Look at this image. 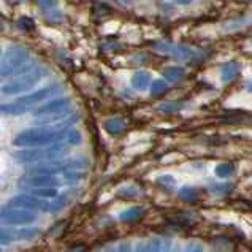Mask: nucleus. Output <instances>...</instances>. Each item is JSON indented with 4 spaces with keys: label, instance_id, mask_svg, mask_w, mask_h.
Wrapping results in <instances>:
<instances>
[{
    "label": "nucleus",
    "instance_id": "8",
    "mask_svg": "<svg viewBox=\"0 0 252 252\" xmlns=\"http://www.w3.org/2000/svg\"><path fill=\"white\" fill-rule=\"evenodd\" d=\"M154 48L157 51L165 53V54H170L173 57H178L181 61H190L193 57H197L198 53L195 49H192L189 46H184V45H175V43H168V41H159L156 43Z\"/></svg>",
    "mask_w": 252,
    "mask_h": 252
},
{
    "label": "nucleus",
    "instance_id": "24",
    "mask_svg": "<svg viewBox=\"0 0 252 252\" xmlns=\"http://www.w3.org/2000/svg\"><path fill=\"white\" fill-rule=\"evenodd\" d=\"M18 27L21 29V31H32V29H35V23L27 16H21L18 19Z\"/></svg>",
    "mask_w": 252,
    "mask_h": 252
},
{
    "label": "nucleus",
    "instance_id": "30",
    "mask_svg": "<svg viewBox=\"0 0 252 252\" xmlns=\"http://www.w3.org/2000/svg\"><path fill=\"white\" fill-rule=\"evenodd\" d=\"M106 252H116V249H108Z\"/></svg>",
    "mask_w": 252,
    "mask_h": 252
},
{
    "label": "nucleus",
    "instance_id": "15",
    "mask_svg": "<svg viewBox=\"0 0 252 252\" xmlns=\"http://www.w3.org/2000/svg\"><path fill=\"white\" fill-rule=\"evenodd\" d=\"M184 75H186V71L181 67H167L163 70V78L167 81H173V83L183 80Z\"/></svg>",
    "mask_w": 252,
    "mask_h": 252
},
{
    "label": "nucleus",
    "instance_id": "19",
    "mask_svg": "<svg viewBox=\"0 0 252 252\" xmlns=\"http://www.w3.org/2000/svg\"><path fill=\"white\" fill-rule=\"evenodd\" d=\"M40 230L33 228V227H27V228H21L16 232V240L26 241V240H33L35 236H38Z\"/></svg>",
    "mask_w": 252,
    "mask_h": 252
},
{
    "label": "nucleus",
    "instance_id": "1",
    "mask_svg": "<svg viewBox=\"0 0 252 252\" xmlns=\"http://www.w3.org/2000/svg\"><path fill=\"white\" fill-rule=\"evenodd\" d=\"M63 138V132L61 128L53 127H35L27 128L21 133L16 135V138L13 140L14 146L18 148H41L49 146L53 143L59 141Z\"/></svg>",
    "mask_w": 252,
    "mask_h": 252
},
{
    "label": "nucleus",
    "instance_id": "5",
    "mask_svg": "<svg viewBox=\"0 0 252 252\" xmlns=\"http://www.w3.org/2000/svg\"><path fill=\"white\" fill-rule=\"evenodd\" d=\"M70 106H71V100L67 97H61L37 108V110L33 111V116L41 119V122L57 121V119H62L70 111Z\"/></svg>",
    "mask_w": 252,
    "mask_h": 252
},
{
    "label": "nucleus",
    "instance_id": "23",
    "mask_svg": "<svg viewBox=\"0 0 252 252\" xmlns=\"http://www.w3.org/2000/svg\"><path fill=\"white\" fill-rule=\"evenodd\" d=\"M179 198L186 200V201L195 200L197 198V190L193 189V187H183V189L179 190Z\"/></svg>",
    "mask_w": 252,
    "mask_h": 252
},
{
    "label": "nucleus",
    "instance_id": "26",
    "mask_svg": "<svg viewBox=\"0 0 252 252\" xmlns=\"http://www.w3.org/2000/svg\"><path fill=\"white\" fill-rule=\"evenodd\" d=\"M119 195H121V197H124V198L135 197V195H138V190H136L135 187H126V189H121Z\"/></svg>",
    "mask_w": 252,
    "mask_h": 252
},
{
    "label": "nucleus",
    "instance_id": "11",
    "mask_svg": "<svg viewBox=\"0 0 252 252\" xmlns=\"http://www.w3.org/2000/svg\"><path fill=\"white\" fill-rule=\"evenodd\" d=\"M241 71V65L236 61H230L227 63H224L220 68V76H222V81L224 83H232L238 78Z\"/></svg>",
    "mask_w": 252,
    "mask_h": 252
},
{
    "label": "nucleus",
    "instance_id": "28",
    "mask_svg": "<svg viewBox=\"0 0 252 252\" xmlns=\"http://www.w3.org/2000/svg\"><path fill=\"white\" fill-rule=\"evenodd\" d=\"M116 252H133V251H132L130 243H122V244H119V248L116 249Z\"/></svg>",
    "mask_w": 252,
    "mask_h": 252
},
{
    "label": "nucleus",
    "instance_id": "13",
    "mask_svg": "<svg viewBox=\"0 0 252 252\" xmlns=\"http://www.w3.org/2000/svg\"><path fill=\"white\" fill-rule=\"evenodd\" d=\"M103 127H105L106 132L116 135V133H121L122 130H126L127 124H126V121L122 119V118H110V119L105 121Z\"/></svg>",
    "mask_w": 252,
    "mask_h": 252
},
{
    "label": "nucleus",
    "instance_id": "29",
    "mask_svg": "<svg viewBox=\"0 0 252 252\" xmlns=\"http://www.w3.org/2000/svg\"><path fill=\"white\" fill-rule=\"evenodd\" d=\"M186 252H203V251H201V246H198V244H190V246L186 249Z\"/></svg>",
    "mask_w": 252,
    "mask_h": 252
},
{
    "label": "nucleus",
    "instance_id": "32",
    "mask_svg": "<svg viewBox=\"0 0 252 252\" xmlns=\"http://www.w3.org/2000/svg\"><path fill=\"white\" fill-rule=\"evenodd\" d=\"M0 54H2V49H0Z\"/></svg>",
    "mask_w": 252,
    "mask_h": 252
},
{
    "label": "nucleus",
    "instance_id": "4",
    "mask_svg": "<svg viewBox=\"0 0 252 252\" xmlns=\"http://www.w3.org/2000/svg\"><path fill=\"white\" fill-rule=\"evenodd\" d=\"M63 153L62 146H41V148H31V149H23L14 153L13 157L19 163H38V162H46V160H54Z\"/></svg>",
    "mask_w": 252,
    "mask_h": 252
},
{
    "label": "nucleus",
    "instance_id": "6",
    "mask_svg": "<svg viewBox=\"0 0 252 252\" xmlns=\"http://www.w3.org/2000/svg\"><path fill=\"white\" fill-rule=\"evenodd\" d=\"M37 219V214L32 210L5 205L0 208V222L6 225H27Z\"/></svg>",
    "mask_w": 252,
    "mask_h": 252
},
{
    "label": "nucleus",
    "instance_id": "12",
    "mask_svg": "<svg viewBox=\"0 0 252 252\" xmlns=\"http://www.w3.org/2000/svg\"><path fill=\"white\" fill-rule=\"evenodd\" d=\"M151 84V75L148 71H136L132 76V86L136 91H146Z\"/></svg>",
    "mask_w": 252,
    "mask_h": 252
},
{
    "label": "nucleus",
    "instance_id": "16",
    "mask_svg": "<svg viewBox=\"0 0 252 252\" xmlns=\"http://www.w3.org/2000/svg\"><path fill=\"white\" fill-rule=\"evenodd\" d=\"M135 252H162V241L151 240L146 243H140L138 246H136Z\"/></svg>",
    "mask_w": 252,
    "mask_h": 252
},
{
    "label": "nucleus",
    "instance_id": "10",
    "mask_svg": "<svg viewBox=\"0 0 252 252\" xmlns=\"http://www.w3.org/2000/svg\"><path fill=\"white\" fill-rule=\"evenodd\" d=\"M61 91H62L61 86L51 84V86H48V88H43V89L33 92V94H29V95H26V97H21L18 100V103L29 106V105H33V103H38V102H41V100H46L48 97H54Z\"/></svg>",
    "mask_w": 252,
    "mask_h": 252
},
{
    "label": "nucleus",
    "instance_id": "17",
    "mask_svg": "<svg viewBox=\"0 0 252 252\" xmlns=\"http://www.w3.org/2000/svg\"><path fill=\"white\" fill-rule=\"evenodd\" d=\"M27 193H32L35 197L40 198H56L57 197V190L56 187H40V189H26Z\"/></svg>",
    "mask_w": 252,
    "mask_h": 252
},
{
    "label": "nucleus",
    "instance_id": "21",
    "mask_svg": "<svg viewBox=\"0 0 252 252\" xmlns=\"http://www.w3.org/2000/svg\"><path fill=\"white\" fill-rule=\"evenodd\" d=\"M216 175L220 176V178H227L230 175H233V171H235V165L233 163H220L216 167Z\"/></svg>",
    "mask_w": 252,
    "mask_h": 252
},
{
    "label": "nucleus",
    "instance_id": "9",
    "mask_svg": "<svg viewBox=\"0 0 252 252\" xmlns=\"http://www.w3.org/2000/svg\"><path fill=\"white\" fill-rule=\"evenodd\" d=\"M21 189H40V187H57L59 179L53 175H26L19 179Z\"/></svg>",
    "mask_w": 252,
    "mask_h": 252
},
{
    "label": "nucleus",
    "instance_id": "14",
    "mask_svg": "<svg viewBox=\"0 0 252 252\" xmlns=\"http://www.w3.org/2000/svg\"><path fill=\"white\" fill-rule=\"evenodd\" d=\"M143 213H145V211H143L141 206H132V208H128V210H126V211H122L119 214V219L122 222H133V220L141 219Z\"/></svg>",
    "mask_w": 252,
    "mask_h": 252
},
{
    "label": "nucleus",
    "instance_id": "22",
    "mask_svg": "<svg viewBox=\"0 0 252 252\" xmlns=\"http://www.w3.org/2000/svg\"><path fill=\"white\" fill-rule=\"evenodd\" d=\"M167 89H168V84L165 80H156L151 84V94H153V95H160V94H163Z\"/></svg>",
    "mask_w": 252,
    "mask_h": 252
},
{
    "label": "nucleus",
    "instance_id": "2",
    "mask_svg": "<svg viewBox=\"0 0 252 252\" xmlns=\"http://www.w3.org/2000/svg\"><path fill=\"white\" fill-rule=\"evenodd\" d=\"M48 75V68L45 67H35L31 65L26 70L19 71V75L16 78H13L11 81H8L6 84L2 86V92L6 94V95H16V94H21L27 89H31L32 86L40 81L43 76Z\"/></svg>",
    "mask_w": 252,
    "mask_h": 252
},
{
    "label": "nucleus",
    "instance_id": "31",
    "mask_svg": "<svg viewBox=\"0 0 252 252\" xmlns=\"http://www.w3.org/2000/svg\"><path fill=\"white\" fill-rule=\"evenodd\" d=\"M13 2H21V0H13Z\"/></svg>",
    "mask_w": 252,
    "mask_h": 252
},
{
    "label": "nucleus",
    "instance_id": "18",
    "mask_svg": "<svg viewBox=\"0 0 252 252\" xmlns=\"http://www.w3.org/2000/svg\"><path fill=\"white\" fill-rule=\"evenodd\" d=\"M27 106L21 105V103H8V105H0V113L3 114H23L26 113Z\"/></svg>",
    "mask_w": 252,
    "mask_h": 252
},
{
    "label": "nucleus",
    "instance_id": "25",
    "mask_svg": "<svg viewBox=\"0 0 252 252\" xmlns=\"http://www.w3.org/2000/svg\"><path fill=\"white\" fill-rule=\"evenodd\" d=\"M181 103H162V105H159V110L160 111H167V113H170V111H178V110H181Z\"/></svg>",
    "mask_w": 252,
    "mask_h": 252
},
{
    "label": "nucleus",
    "instance_id": "27",
    "mask_svg": "<svg viewBox=\"0 0 252 252\" xmlns=\"http://www.w3.org/2000/svg\"><path fill=\"white\" fill-rule=\"evenodd\" d=\"M80 133H78L76 130H71V132H68V141L70 143H75V145H76V143H80Z\"/></svg>",
    "mask_w": 252,
    "mask_h": 252
},
{
    "label": "nucleus",
    "instance_id": "20",
    "mask_svg": "<svg viewBox=\"0 0 252 252\" xmlns=\"http://www.w3.org/2000/svg\"><path fill=\"white\" fill-rule=\"evenodd\" d=\"M14 240H16V232L14 230L0 227V244L2 246H8Z\"/></svg>",
    "mask_w": 252,
    "mask_h": 252
},
{
    "label": "nucleus",
    "instance_id": "7",
    "mask_svg": "<svg viewBox=\"0 0 252 252\" xmlns=\"http://www.w3.org/2000/svg\"><path fill=\"white\" fill-rule=\"evenodd\" d=\"M8 205L26 208V210H32V211H51V201H48L46 198L35 197L32 193H21V195L13 197L8 201Z\"/></svg>",
    "mask_w": 252,
    "mask_h": 252
},
{
    "label": "nucleus",
    "instance_id": "3",
    "mask_svg": "<svg viewBox=\"0 0 252 252\" xmlns=\"http://www.w3.org/2000/svg\"><path fill=\"white\" fill-rule=\"evenodd\" d=\"M31 54L23 46H13L0 61V76H11L31 67Z\"/></svg>",
    "mask_w": 252,
    "mask_h": 252
}]
</instances>
